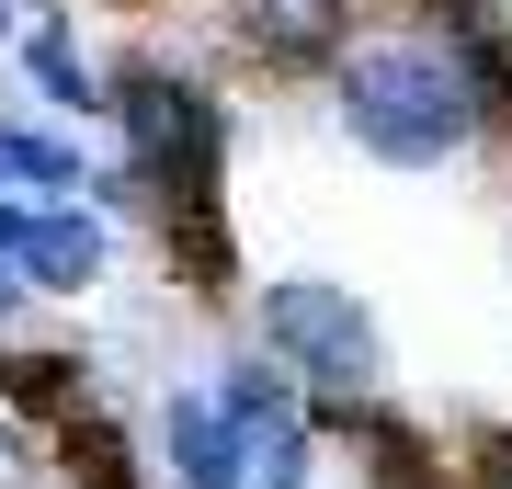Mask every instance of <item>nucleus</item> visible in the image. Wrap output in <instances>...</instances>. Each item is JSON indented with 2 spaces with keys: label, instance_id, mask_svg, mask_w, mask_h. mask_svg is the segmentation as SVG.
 <instances>
[{
  "label": "nucleus",
  "instance_id": "1",
  "mask_svg": "<svg viewBox=\"0 0 512 489\" xmlns=\"http://www.w3.org/2000/svg\"><path fill=\"white\" fill-rule=\"evenodd\" d=\"M319 80H330L342 137L365 148V160H387V171H433V160H456L478 137V80H467V57H444L433 35H353Z\"/></svg>",
  "mask_w": 512,
  "mask_h": 489
},
{
  "label": "nucleus",
  "instance_id": "2",
  "mask_svg": "<svg viewBox=\"0 0 512 489\" xmlns=\"http://www.w3.org/2000/svg\"><path fill=\"white\" fill-rule=\"evenodd\" d=\"M103 126H114V182H103L92 205L160 217L171 194H217V182H228V103H217L205 69H183V57H137V69H114Z\"/></svg>",
  "mask_w": 512,
  "mask_h": 489
},
{
  "label": "nucleus",
  "instance_id": "3",
  "mask_svg": "<svg viewBox=\"0 0 512 489\" xmlns=\"http://www.w3.org/2000/svg\"><path fill=\"white\" fill-rule=\"evenodd\" d=\"M251 330H262V353L308 387V410H353V399H376V376H387L376 308H365L353 285H319V273L262 285V296H251Z\"/></svg>",
  "mask_w": 512,
  "mask_h": 489
},
{
  "label": "nucleus",
  "instance_id": "4",
  "mask_svg": "<svg viewBox=\"0 0 512 489\" xmlns=\"http://www.w3.org/2000/svg\"><path fill=\"white\" fill-rule=\"evenodd\" d=\"M217 410L239 433V478L251 489H308L319 478V410H308V387H296L262 342L217 364Z\"/></svg>",
  "mask_w": 512,
  "mask_h": 489
},
{
  "label": "nucleus",
  "instance_id": "5",
  "mask_svg": "<svg viewBox=\"0 0 512 489\" xmlns=\"http://www.w3.org/2000/svg\"><path fill=\"white\" fill-rule=\"evenodd\" d=\"M228 46L262 80H319L353 46V0H228Z\"/></svg>",
  "mask_w": 512,
  "mask_h": 489
},
{
  "label": "nucleus",
  "instance_id": "6",
  "mask_svg": "<svg viewBox=\"0 0 512 489\" xmlns=\"http://www.w3.org/2000/svg\"><path fill=\"white\" fill-rule=\"evenodd\" d=\"M12 273H23V296H92L103 273H114V228H103V205H80V194L23 205Z\"/></svg>",
  "mask_w": 512,
  "mask_h": 489
},
{
  "label": "nucleus",
  "instance_id": "7",
  "mask_svg": "<svg viewBox=\"0 0 512 489\" xmlns=\"http://www.w3.org/2000/svg\"><path fill=\"white\" fill-rule=\"evenodd\" d=\"M148 421H160L148 444H160V478L171 489H251V478H239V433H228L217 387H171Z\"/></svg>",
  "mask_w": 512,
  "mask_h": 489
},
{
  "label": "nucleus",
  "instance_id": "8",
  "mask_svg": "<svg viewBox=\"0 0 512 489\" xmlns=\"http://www.w3.org/2000/svg\"><path fill=\"white\" fill-rule=\"evenodd\" d=\"M12 69L35 80V103H57V114H103V91H114V69L80 46L69 12H23L12 23Z\"/></svg>",
  "mask_w": 512,
  "mask_h": 489
},
{
  "label": "nucleus",
  "instance_id": "9",
  "mask_svg": "<svg viewBox=\"0 0 512 489\" xmlns=\"http://www.w3.org/2000/svg\"><path fill=\"white\" fill-rule=\"evenodd\" d=\"M80 182H92V160H80L69 137L57 126H0V194H80Z\"/></svg>",
  "mask_w": 512,
  "mask_h": 489
},
{
  "label": "nucleus",
  "instance_id": "10",
  "mask_svg": "<svg viewBox=\"0 0 512 489\" xmlns=\"http://www.w3.org/2000/svg\"><path fill=\"white\" fill-rule=\"evenodd\" d=\"M478 489H512V433H478Z\"/></svg>",
  "mask_w": 512,
  "mask_h": 489
},
{
  "label": "nucleus",
  "instance_id": "11",
  "mask_svg": "<svg viewBox=\"0 0 512 489\" xmlns=\"http://www.w3.org/2000/svg\"><path fill=\"white\" fill-rule=\"evenodd\" d=\"M12 23H23V0H0V46H12Z\"/></svg>",
  "mask_w": 512,
  "mask_h": 489
}]
</instances>
